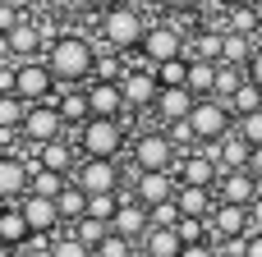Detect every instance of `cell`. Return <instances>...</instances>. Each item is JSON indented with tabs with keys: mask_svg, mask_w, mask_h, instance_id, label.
Listing matches in <instances>:
<instances>
[{
	"mask_svg": "<svg viewBox=\"0 0 262 257\" xmlns=\"http://www.w3.org/2000/svg\"><path fill=\"white\" fill-rule=\"evenodd\" d=\"M46 64L51 74L69 87V83H88L92 78V64H97V46L78 32H60L55 41H46Z\"/></svg>",
	"mask_w": 262,
	"mask_h": 257,
	"instance_id": "cell-1",
	"label": "cell"
},
{
	"mask_svg": "<svg viewBox=\"0 0 262 257\" xmlns=\"http://www.w3.org/2000/svg\"><path fill=\"white\" fill-rule=\"evenodd\" d=\"M143 32H147V18L129 5V0H120V5H111L106 14H101V41L111 46V51H138V41H143Z\"/></svg>",
	"mask_w": 262,
	"mask_h": 257,
	"instance_id": "cell-2",
	"label": "cell"
},
{
	"mask_svg": "<svg viewBox=\"0 0 262 257\" xmlns=\"http://www.w3.org/2000/svg\"><path fill=\"white\" fill-rule=\"evenodd\" d=\"M129 143V129L115 120V115H88L78 124V147L83 156H120Z\"/></svg>",
	"mask_w": 262,
	"mask_h": 257,
	"instance_id": "cell-3",
	"label": "cell"
},
{
	"mask_svg": "<svg viewBox=\"0 0 262 257\" xmlns=\"http://www.w3.org/2000/svg\"><path fill=\"white\" fill-rule=\"evenodd\" d=\"M14 92L32 106V101H55L60 97V78L51 74L46 55H28V60H14Z\"/></svg>",
	"mask_w": 262,
	"mask_h": 257,
	"instance_id": "cell-4",
	"label": "cell"
},
{
	"mask_svg": "<svg viewBox=\"0 0 262 257\" xmlns=\"http://www.w3.org/2000/svg\"><path fill=\"white\" fill-rule=\"evenodd\" d=\"M189 124H193V138H198L203 147H216V143L235 129V115H230V106H226L221 97H198L193 110H189Z\"/></svg>",
	"mask_w": 262,
	"mask_h": 257,
	"instance_id": "cell-5",
	"label": "cell"
},
{
	"mask_svg": "<svg viewBox=\"0 0 262 257\" xmlns=\"http://www.w3.org/2000/svg\"><path fill=\"white\" fill-rule=\"evenodd\" d=\"M184 46H189V37L175 28V23H147V32H143V41H138V55H143V64H161V60H175V55H184Z\"/></svg>",
	"mask_w": 262,
	"mask_h": 257,
	"instance_id": "cell-6",
	"label": "cell"
},
{
	"mask_svg": "<svg viewBox=\"0 0 262 257\" xmlns=\"http://www.w3.org/2000/svg\"><path fill=\"white\" fill-rule=\"evenodd\" d=\"M120 92H124V106L129 110H152V101H157V92H161V83H157V69L152 64H129L124 69V78H120Z\"/></svg>",
	"mask_w": 262,
	"mask_h": 257,
	"instance_id": "cell-7",
	"label": "cell"
},
{
	"mask_svg": "<svg viewBox=\"0 0 262 257\" xmlns=\"http://www.w3.org/2000/svg\"><path fill=\"white\" fill-rule=\"evenodd\" d=\"M60 133H64L60 106H55V101H32L28 115H23V138H28L32 147H41V143H51V138H60Z\"/></svg>",
	"mask_w": 262,
	"mask_h": 257,
	"instance_id": "cell-8",
	"label": "cell"
},
{
	"mask_svg": "<svg viewBox=\"0 0 262 257\" xmlns=\"http://www.w3.org/2000/svg\"><path fill=\"white\" fill-rule=\"evenodd\" d=\"M170 166H175V143H170V133L147 129V133L134 138V170H170Z\"/></svg>",
	"mask_w": 262,
	"mask_h": 257,
	"instance_id": "cell-9",
	"label": "cell"
},
{
	"mask_svg": "<svg viewBox=\"0 0 262 257\" xmlns=\"http://www.w3.org/2000/svg\"><path fill=\"white\" fill-rule=\"evenodd\" d=\"M74 184L83 193H115L120 189V166L115 156H88L78 170H74Z\"/></svg>",
	"mask_w": 262,
	"mask_h": 257,
	"instance_id": "cell-10",
	"label": "cell"
},
{
	"mask_svg": "<svg viewBox=\"0 0 262 257\" xmlns=\"http://www.w3.org/2000/svg\"><path fill=\"white\" fill-rule=\"evenodd\" d=\"M175 189H180L175 170H134V198L143 207H157V202L175 198Z\"/></svg>",
	"mask_w": 262,
	"mask_h": 257,
	"instance_id": "cell-11",
	"label": "cell"
},
{
	"mask_svg": "<svg viewBox=\"0 0 262 257\" xmlns=\"http://www.w3.org/2000/svg\"><path fill=\"white\" fill-rule=\"evenodd\" d=\"M111 230L124 235V239H134V244H143V235L152 230V212L138 198H120V212L111 216Z\"/></svg>",
	"mask_w": 262,
	"mask_h": 257,
	"instance_id": "cell-12",
	"label": "cell"
},
{
	"mask_svg": "<svg viewBox=\"0 0 262 257\" xmlns=\"http://www.w3.org/2000/svg\"><path fill=\"white\" fill-rule=\"evenodd\" d=\"M23 216H28V230H32V239H46L55 225H60V207H55V198H41V193H23Z\"/></svg>",
	"mask_w": 262,
	"mask_h": 257,
	"instance_id": "cell-13",
	"label": "cell"
},
{
	"mask_svg": "<svg viewBox=\"0 0 262 257\" xmlns=\"http://www.w3.org/2000/svg\"><path fill=\"white\" fill-rule=\"evenodd\" d=\"M32 170L37 161H23V156H0V202H14L28 193L32 184Z\"/></svg>",
	"mask_w": 262,
	"mask_h": 257,
	"instance_id": "cell-14",
	"label": "cell"
},
{
	"mask_svg": "<svg viewBox=\"0 0 262 257\" xmlns=\"http://www.w3.org/2000/svg\"><path fill=\"white\" fill-rule=\"evenodd\" d=\"M221 202H239V207H249L253 198L262 193V179L249 170V166H239V170H221Z\"/></svg>",
	"mask_w": 262,
	"mask_h": 257,
	"instance_id": "cell-15",
	"label": "cell"
},
{
	"mask_svg": "<svg viewBox=\"0 0 262 257\" xmlns=\"http://www.w3.org/2000/svg\"><path fill=\"white\" fill-rule=\"evenodd\" d=\"M88 106H92V115H115V120L129 110L115 78H92V83H88Z\"/></svg>",
	"mask_w": 262,
	"mask_h": 257,
	"instance_id": "cell-16",
	"label": "cell"
},
{
	"mask_svg": "<svg viewBox=\"0 0 262 257\" xmlns=\"http://www.w3.org/2000/svg\"><path fill=\"white\" fill-rule=\"evenodd\" d=\"M170 170H175L180 184H198V189H212V184L221 179V166H216V156H207V152H203V156H184V161H175Z\"/></svg>",
	"mask_w": 262,
	"mask_h": 257,
	"instance_id": "cell-17",
	"label": "cell"
},
{
	"mask_svg": "<svg viewBox=\"0 0 262 257\" xmlns=\"http://www.w3.org/2000/svg\"><path fill=\"white\" fill-rule=\"evenodd\" d=\"M193 92L189 87H161L157 92V101H152V110H157V120L161 124H170V120H189V110H193Z\"/></svg>",
	"mask_w": 262,
	"mask_h": 257,
	"instance_id": "cell-18",
	"label": "cell"
},
{
	"mask_svg": "<svg viewBox=\"0 0 262 257\" xmlns=\"http://www.w3.org/2000/svg\"><path fill=\"white\" fill-rule=\"evenodd\" d=\"M212 235H216V239L249 235V207H239V202H216V207H212Z\"/></svg>",
	"mask_w": 262,
	"mask_h": 257,
	"instance_id": "cell-19",
	"label": "cell"
},
{
	"mask_svg": "<svg viewBox=\"0 0 262 257\" xmlns=\"http://www.w3.org/2000/svg\"><path fill=\"white\" fill-rule=\"evenodd\" d=\"M9 46H14V60H28V55H41L46 37H41V23H32L28 14L9 28Z\"/></svg>",
	"mask_w": 262,
	"mask_h": 257,
	"instance_id": "cell-20",
	"label": "cell"
},
{
	"mask_svg": "<svg viewBox=\"0 0 262 257\" xmlns=\"http://www.w3.org/2000/svg\"><path fill=\"white\" fill-rule=\"evenodd\" d=\"M249 152H253V143H249L239 129H230V133L216 143V166H221V170H239V166H249Z\"/></svg>",
	"mask_w": 262,
	"mask_h": 257,
	"instance_id": "cell-21",
	"label": "cell"
},
{
	"mask_svg": "<svg viewBox=\"0 0 262 257\" xmlns=\"http://www.w3.org/2000/svg\"><path fill=\"white\" fill-rule=\"evenodd\" d=\"M147 257H180V235H175V225H152L147 235H143V244H138Z\"/></svg>",
	"mask_w": 262,
	"mask_h": 257,
	"instance_id": "cell-22",
	"label": "cell"
},
{
	"mask_svg": "<svg viewBox=\"0 0 262 257\" xmlns=\"http://www.w3.org/2000/svg\"><path fill=\"white\" fill-rule=\"evenodd\" d=\"M37 166H46V170H60V175H69V170H74V147L64 143V133L37 147Z\"/></svg>",
	"mask_w": 262,
	"mask_h": 257,
	"instance_id": "cell-23",
	"label": "cell"
},
{
	"mask_svg": "<svg viewBox=\"0 0 262 257\" xmlns=\"http://www.w3.org/2000/svg\"><path fill=\"white\" fill-rule=\"evenodd\" d=\"M32 239V230H28V216H23V207H5L0 202V244H28Z\"/></svg>",
	"mask_w": 262,
	"mask_h": 257,
	"instance_id": "cell-24",
	"label": "cell"
},
{
	"mask_svg": "<svg viewBox=\"0 0 262 257\" xmlns=\"http://www.w3.org/2000/svg\"><path fill=\"white\" fill-rule=\"evenodd\" d=\"M55 106H60V115H64V124H83L88 115H92V106H88V87H64L60 97H55Z\"/></svg>",
	"mask_w": 262,
	"mask_h": 257,
	"instance_id": "cell-25",
	"label": "cell"
},
{
	"mask_svg": "<svg viewBox=\"0 0 262 257\" xmlns=\"http://www.w3.org/2000/svg\"><path fill=\"white\" fill-rule=\"evenodd\" d=\"M175 202H180V212L184 216H212V189H198V184H180L175 189Z\"/></svg>",
	"mask_w": 262,
	"mask_h": 257,
	"instance_id": "cell-26",
	"label": "cell"
},
{
	"mask_svg": "<svg viewBox=\"0 0 262 257\" xmlns=\"http://www.w3.org/2000/svg\"><path fill=\"white\" fill-rule=\"evenodd\" d=\"M258 18H262V9L253 5V0H244V5H230V9L221 14V28H226V32H249V37H253V32H258Z\"/></svg>",
	"mask_w": 262,
	"mask_h": 257,
	"instance_id": "cell-27",
	"label": "cell"
},
{
	"mask_svg": "<svg viewBox=\"0 0 262 257\" xmlns=\"http://www.w3.org/2000/svg\"><path fill=\"white\" fill-rule=\"evenodd\" d=\"M212 83H216V60H198V55H189V92L193 97H212Z\"/></svg>",
	"mask_w": 262,
	"mask_h": 257,
	"instance_id": "cell-28",
	"label": "cell"
},
{
	"mask_svg": "<svg viewBox=\"0 0 262 257\" xmlns=\"http://www.w3.org/2000/svg\"><path fill=\"white\" fill-rule=\"evenodd\" d=\"M253 51H258V41H253L249 32H226V46H221V60H226V64H239V69H244Z\"/></svg>",
	"mask_w": 262,
	"mask_h": 257,
	"instance_id": "cell-29",
	"label": "cell"
},
{
	"mask_svg": "<svg viewBox=\"0 0 262 257\" xmlns=\"http://www.w3.org/2000/svg\"><path fill=\"white\" fill-rule=\"evenodd\" d=\"M55 207H60V221H78L83 212H88V193L69 179L64 189H60V198H55Z\"/></svg>",
	"mask_w": 262,
	"mask_h": 257,
	"instance_id": "cell-30",
	"label": "cell"
},
{
	"mask_svg": "<svg viewBox=\"0 0 262 257\" xmlns=\"http://www.w3.org/2000/svg\"><path fill=\"white\" fill-rule=\"evenodd\" d=\"M226 106H230V115H235V120H239V115H249V110H258V106H262V87L253 83V78H244Z\"/></svg>",
	"mask_w": 262,
	"mask_h": 257,
	"instance_id": "cell-31",
	"label": "cell"
},
{
	"mask_svg": "<svg viewBox=\"0 0 262 257\" xmlns=\"http://www.w3.org/2000/svg\"><path fill=\"white\" fill-rule=\"evenodd\" d=\"M239 83H244V69H239V64H226V60H216V83H212V97L230 101Z\"/></svg>",
	"mask_w": 262,
	"mask_h": 257,
	"instance_id": "cell-32",
	"label": "cell"
},
{
	"mask_svg": "<svg viewBox=\"0 0 262 257\" xmlns=\"http://www.w3.org/2000/svg\"><path fill=\"white\" fill-rule=\"evenodd\" d=\"M64 184H69V175L37 166V170H32V184H28V193H41V198H60V189H64Z\"/></svg>",
	"mask_w": 262,
	"mask_h": 257,
	"instance_id": "cell-33",
	"label": "cell"
},
{
	"mask_svg": "<svg viewBox=\"0 0 262 257\" xmlns=\"http://www.w3.org/2000/svg\"><path fill=\"white\" fill-rule=\"evenodd\" d=\"M157 83H161V87H184V83H189V55L161 60V64H157Z\"/></svg>",
	"mask_w": 262,
	"mask_h": 257,
	"instance_id": "cell-34",
	"label": "cell"
},
{
	"mask_svg": "<svg viewBox=\"0 0 262 257\" xmlns=\"http://www.w3.org/2000/svg\"><path fill=\"white\" fill-rule=\"evenodd\" d=\"M74 235H78L88 248H97V244L111 235V221H97V216H78V221H74Z\"/></svg>",
	"mask_w": 262,
	"mask_h": 257,
	"instance_id": "cell-35",
	"label": "cell"
},
{
	"mask_svg": "<svg viewBox=\"0 0 262 257\" xmlns=\"http://www.w3.org/2000/svg\"><path fill=\"white\" fill-rule=\"evenodd\" d=\"M124 69H129V64H124V51H106V55H97L92 78H115V83H120V78H124Z\"/></svg>",
	"mask_w": 262,
	"mask_h": 257,
	"instance_id": "cell-36",
	"label": "cell"
},
{
	"mask_svg": "<svg viewBox=\"0 0 262 257\" xmlns=\"http://www.w3.org/2000/svg\"><path fill=\"white\" fill-rule=\"evenodd\" d=\"M115 212H120V189H115V193H88V212H83V216L111 221Z\"/></svg>",
	"mask_w": 262,
	"mask_h": 257,
	"instance_id": "cell-37",
	"label": "cell"
},
{
	"mask_svg": "<svg viewBox=\"0 0 262 257\" xmlns=\"http://www.w3.org/2000/svg\"><path fill=\"white\" fill-rule=\"evenodd\" d=\"M134 248H138L134 239H124V235H115V230H111V235H106L92 253H97V257H134Z\"/></svg>",
	"mask_w": 262,
	"mask_h": 257,
	"instance_id": "cell-38",
	"label": "cell"
},
{
	"mask_svg": "<svg viewBox=\"0 0 262 257\" xmlns=\"http://www.w3.org/2000/svg\"><path fill=\"white\" fill-rule=\"evenodd\" d=\"M175 235H180V244H203L207 239V216H180Z\"/></svg>",
	"mask_w": 262,
	"mask_h": 257,
	"instance_id": "cell-39",
	"label": "cell"
},
{
	"mask_svg": "<svg viewBox=\"0 0 262 257\" xmlns=\"http://www.w3.org/2000/svg\"><path fill=\"white\" fill-rule=\"evenodd\" d=\"M46 257H92V248L78 235H64V239H51V253Z\"/></svg>",
	"mask_w": 262,
	"mask_h": 257,
	"instance_id": "cell-40",
	"label": "cell"
},
{
	"mask_svg": "<svg viewBox=\"0 0 262 257\" xmlns=\"http://www.w3.org/2000/svg\"><path fill=\"white\" fill-rule=\"evenodd\" d=\"M235 129L258 147V143H262V106H258V110H249V115H239V120H235Z\"/></svg>",
	"mask_w": 262,
	"mask_h": 257,
	"instance_id": "cell-41",
	"label": "cell"
},
{
	"mask_svg": "<svg viewBox=\"0 0 262 257\" xmlns=\"http://www.w3.org/2000/svg\"><path fill=\"white\" fill-rule=\"evenodd\" d=\"M147 212H152V225H180V216H184L175 198H166V202H157V207H147Z\"/></svg>",
	"mask_w": 262,
	"mask_h": 257,
	"instance_id": "cell-42",
	"label": "cell"
},
{
	"mask_svg": "<svg viewBox=\"0 0 262 257\" xmlns=\"http://www.w3.org/2000/svg\"><path fill=\"white\" fill-rule=\"evenodd\" d=\"M166 133H170V143H175V147H198V138H193V124H189V120H170V124H166Z\"/></svg>",
	"mask_w": 262,
	"mask_h": 257,
	"instance_id": "cell-43",
	"label": "cell"
},
{
	"mask_svg": "<svg viewBox=\"0 0 262 257\" xmlns=\"http://www.w3.org/2000/svg\"><path fill=\"white\" fill-rule=\"evenodd\" d=\"M249 248V235H235V239H216V257H244Z\"/></svg>",
	"mask_w": 262,
	"mask_h": 257,
	"instance_id": "cell-44",
	"label": "cell"
},
{
	"mask_svg": "<svg viewBox=\"0 0 262 257\" xmlns=\"http://www.w3.org/2000/svg\"><path fill=\"white\" fill-rule=\"evenodd\" d=\"M180 257H216V244H207V239H203V244H184Z\"/></svg>",
	"mask_w": 262,
	"mask_h": 257,
	"instance_id": "cell-45",
	"label": "cell"
},
{
	"mask_svg": "<svg viewBox=\"0 0 262 257\" xmlns=\"http://www.w3.org/2000/svg\"><path fill=\"white\" fill-rule=\"evenodd\" d=\"M18 18H23V14H18V9H14L9 0H0V32H9V28L18 23Z\"/></svg>",
	"mask_w": 262,
	"mask_h": 257,
	"instance_id": "cell-46",
	"label": "cell"
},
{
	"mask_svg": "<svg viewBox=\"0 0 262 257\" xmlns=\"http://www.w3.org/2000/svg\"><path fill=\"white\" fill-rule=\"evenodd\" d=\"M244 78H253V83L262 87V46L253 51V55H249V64H244Z\"/></svg>",
	"mask_w": 262,
	"mask_h": 257,
	"instance_id": "cell-47",
	"label": "cell"
},
{
	"mask_svg": "<svg viewBox=\"0 0 262 257\" xmlns=\"http://www.w3.org/2000/svg\"><path fill=\"white\" fill-rule=\"evenodd\" d=\"M157 5H161V9H170V14H193L203 0H157Z\"/></svg>",
	"mask_w": 262,
	"mask_h": 257,
	"instance_id": "cell-48",
	"label": "cell"
},
{
	"mask_svg": "<svg viewBox=\"0 0 262 257\" xmlns=\"http://www.w3.org/2000/svg\"><path fill=\"white\" fill-rule=\"evenodd\" d=\"M249 230H262V193L249 202Z\"/></svg>",
	"mask_w": 262,
	"mask_h": 257,
	"instance_id": "cell-49",
	"label": "cell"
},
{
	"mask_svg": "<svg viewBox=\"0 0 262 257\" xmlns=\"http://www.w3.org/2000/svg\"><path fill=\"white\" fill-rule=\"evenodd\" d=\"M244 257H262V230H249V248Z\"/></svg>",
	"mask_w": 262,
	"mask_h": 257,
	"instance_id": "cell-50",
	"label": "cell"
},
{
	"mask_svg": "<svg viewBox=\"0 0 262 257\" xmlns=\"http://www.w3.org/2000/svg\"><path fill=\"white\" fill-rule=\"evenodd\" d=\"M249 170H253V175H258V179H262V143H258V147H253V152H249Z\"/></svg>",
	"mask_w": 262,
	"mask_h": 257,
	"instance_id": "cell-51",
	"label": "cell"
},
{
	"mask_svg": "<svg viewBox=\"0 0 262 257\" xmlns=\"http://www.w3.org/2000/svg\"><path fill=\"white\" fill-rule=\"evenodd\" d=\"M14 60V46H9V32H0V64Z\"/></svg>",
	"mask_w": 262,
	"mask_h": 257,
	"instance_id": "cell-52",
	"label": "cell"
},
{
	"mask_svg": "<svg viewBox=\"0 0 262 257\" xmlns=\"http://www.w3.org/2000/svg\"><path fill=\"white\" fill-rule=\"evenodd\" d=\"M78 5H83V9H97V14H106V9H111V5H120V0H78Z\"/></svg>",
	"mask_w": 262,
	"mask_h": 257,
	"instance_id": "cell-53",
	"label": "cell"
},
{
	"mask_svg": "<svg viewBox=\"0 0 262 257\" xmlns=\"http://www.w3.org/2000/svg\"><path fill=\"white\" fill-rule=\"evenodd\" d=\"M9 5H14V9H18V14H28V9H32V5H37V0H9Z\"/></svg>",
	"mask_w": 262,
	"mask_h": 257,
	"instance_id": "cell-54",
	"label": "cell"
},
{
	"mask_svg": "<svg viewBox=\"0 0 262 257\" xmlns=\"http://www.w3.org/2000/svg\"><path fill=\"white\" fill-rule=\"evenodd\" d=\"M0 257H14V244H0Z\"/></svg>",
	"mask_w": 262,
	"mask_h": 257,
	"instance_id": "cell-55",
	"label": "cell"
},
{
	"mask_svg": "<svg viewBox=\"0 0 262 257\" xmlns=\"http://www.w3.org/2000/svg\"><path fill=\"white\" fill-rule=\"evenodd\" d=\"M216 5H221V9H230V5H244V0H216Z\"/></svg>",
	"mask_w": 262,
	"mask_h": 257,
	"instance_id": "cell-56",
	"label": "cell"
},
{
	"mask_svg": "<svg viewBox=\"0 0 262 257\" xmlns=\"http://www.w3.org/2000/svg\"><path fill=\"white\" fill-rule=\"evenodd\" d=\"M253 41H258V46H262V18H258V32H253Z\"/></svg>",
	"mask_w": 262,
	"mask_h": 257,
	"instance_id": "cell-57",
	"label": "cell"
},
{
	"mask_svg": "<svg viewBox=\"0 0 262 257\" xmlns=\"http://www.w3.org/2000/svg\"><path fill=\"white\" fill-rule=\"evenodd\" d=\"M92 257H97V253H92Z\"/></svg>",
	"mask_w": 262,
	"mask_h": 257,
	"instance_id": "cell-58",
	"label": "cell"
}]
</instances>
